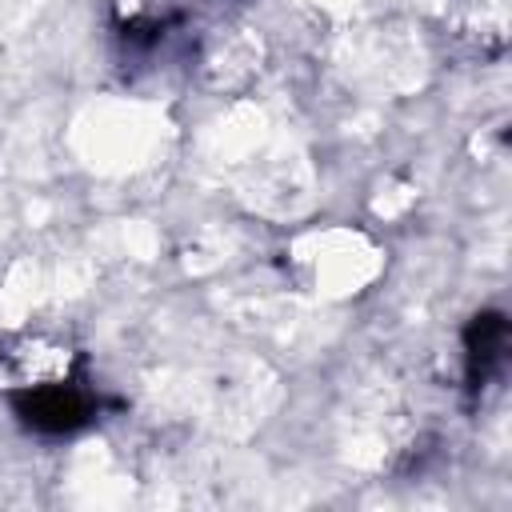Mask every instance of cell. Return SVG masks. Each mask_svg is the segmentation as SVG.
<instances>
[{"mask_svg": "<svg viewBox=\"0 0 512 512\" xmlns=\"http://www.w3.org/2000/svg\"><path fill=\"white\" fill-rule=\"evenodd\" d=\"M68 364H72L68 348H60V344H44V340H24L20 348L8 352V368H4V376L32 392V388L68 380Z\"/></svg>", "mask_w": 512, "mask_h": 512, "instance_id": "1", "label": "cell"}, {"mask_svg": "<svg viewBox=\"0 0 512 512\" xmlns=\"http://www.w3.org/2000/svg\"><path fill=\"white\" fill-rule=\"evenodd\" d=\"M28 420L40 424V428H72L80 416H84V400L72 392V384H44V388H32V400H28Z\"/></svg>", "mask_w": 512, "mask_h": 512, "instance_id": "2", "label": "cell"}]
</instances>
